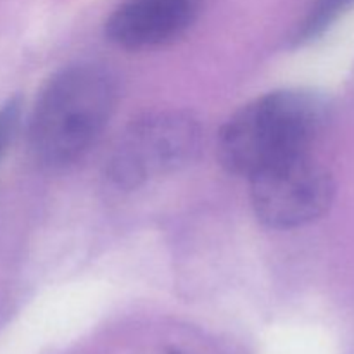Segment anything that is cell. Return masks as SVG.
<instances>
[{
  "label": "cell",
  "instance_id": "3",
  "mask_svg": "<svg viewBox=\"0 0 354 354\" xmlns=\"http://www.w3.org/2000/svg\"><path fill=\"white\" fill-rule=\"evenodd\" d=\"M201 128L180 111L147 114L133 121L120 137L107 161V178L123 190L176 171L196 159Z\"/></svg>",
  "mask_w": 354,
  "mask_h": 354
},
{
  "label": "cell",
  "instance_id": "4",
  "mask_svg": "<svg viewBox=\"0 0 354 354\" xmlns=\"http://www.w3.org/2000/svg\"><path fill=\"white\" fill-rule=\"evenodd\" d=\"M249 183L256 216L272 228H297L318 220L335 192L330 171L311 152L270 166Z\"/></svg>",
  "mask_w": 354,
  "mask_h": 354
},
{
  "label": "cell",
  "instance_id": "2",
  "mask_svg": "<svg viewBox=\"0 0 354 354\" xmlns=\"http://www.w3.org/2000/svg\"><path fill=\"white\" fill-rule=\"evenodd\" d=\"M325 123L327 106L320 97L301 90L266 93L228 120L218 138V158L228 171L249 180L311 152Z\"/></svg>",
  "mask_w": 354,
  "mask_h": 354
},
{
  "label": "cell",
  "instance_id": "7",
  "mask_svg": "<svg viewBox=\"0 0 354 354\" xmlns=\"http://www.w3.org/2000/svg\"><path fill=\"white\" fill-rule=\"evenodd\" d=\"M23 104L19 97H10L0 106V159L9 149L10 142L16 137V131L21 123Z\"/></svg>",
  "mask_w": 354,
  "mask_h": 354
},
{
  "label": "cell",
  "instance_id": "6",
  "mask_svg": "<svg viewBox=\"0 0 354 354\" xmlns=\"http://www.w3.org/2000/svg\"><path fill=\"white\" fill-rule=\"evenodd\" d=\"M354 6V0H315L308 12L306 19L299 26L297 40H313L315 37L324 33L334 21H337L342 14Z\"/></svg>",
  "mask_w": 354,
  "mask_h": 354
},
{
  "label": "cell",
  "instance_id": "5",
  "mask_svg": "<svg viewBox=\"0 0 354 354\" xmlns=\"http://www.w3.org/2000/svg\"><path fill=\"white\" fill-rule=\"evenodd\" d=\"M203 0H123L106 21V37L118 47L145 50L182 37Z\"/></svg>",
  "mask_w": 354,
  "mask_h": 354
},
{
  "label": "cell",
  "instance_id": "1",
  "mask_svg": "<svg viewBox=\"0 0 354 354\" xmlns=\"http://www.w3.org/2000/svg\"><path fill=\"white\" fill-rule=\"evenodd\" d=\"M116 85L99 66L62 69L38 95L28 124L31 154L47 168L78 161L113 116Z\"/></svg>",
  "mask_w": 354,
  "mask_h": 354
},
{
  "label": "cell",
  "instance_id": "8",
  "mask_svg": "<svg viewBox=\"0 0 354 354\" xmlns=\"http://www.w3.org/2000/svg\"><path fill=\"white\" fill-rule=\"evenodd\" d=\"M171 354H180V353H175V351H173V353H171Z\"/></svg>",
  "mask_w": 354,
  "mask_h": 354
}]
</instances>
